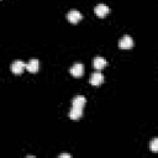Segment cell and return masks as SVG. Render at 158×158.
Here are the masks:
<instances>
[{
    "label": "cell",
    "mask_w": 158,
    "mask_h": 158,
    "mask_svg": "<svg viewBox=\"0 0 158 158\" xmlns=\"http://www.w3.org/2000/svg\"><path fill=\"white\" fill-rule=\"evenodd\" d=\"M72 156L69 154V153H62V154H59V158H70Z\"/></svg>",
    "instance_id": "12"
},
{
    "label": "cell",
    "mask_w": 158,
    "mask_h": 158,
    "mask_svg": "<svg viewBox=\"0 0 158 158\" xmlns=\"http://www.w3.org/2000/svg\"><path fill=\"white\" fill-rule=\"evenodd\" d=\"M25 69H26V63L22 60H15L11 64V72L14 74H21Z\"/></svg>",
    "instance_id": "4"
},
{
    "label": "cell",
    "mask_w": 158,
    "mask_h": 158,
    "mask_svg": "<svg viewBox=\"0 0 158 158\" xmlns=\"http://www.w3.org/2000/svg\"><path fill=\"white\" fill-rule=\"evenodd\" d=\"M149 149H151L152 152H158V137H156V138H153V139L151 141V143H149Z\"/></svg>",
    "instance_id": "11"
},
{
    "label": "cell",
    "mask_w": 158,
    "mask_h": 158,
    "mask_svg": "<svg viewBox=\"0 0 158 158\" xmlns=\"http://www.w3.org/2000/svg\"><path fill=\"white\" fill-rule=\"evenodd\" d=\"M83 115V107H77V106H72V109L69 110V118L72 120H79Z\"/></svg>",
    "instance_id": "7"
},
{
    "label": "cell",
    "mask_w": 158,
    "mask_h": 158,
    "mask_svg": "<svg viewBox=\"0 0 158 158\" xmlns=\"http://www.w3.org/2000/svg\"><path fill=\"white\" fill-rule=\"evenodd\" d=\"M67 19L70 23H77L79 22L81 19H83V15L78 11V10H70L68 14H67Z\"/></svg>",
    "instance_id": "2"
},
{
    "label": "cell",
    "mask_w": 158,
    "mask_h": 158,
    "mask_svg": "<svg viewBox=\"0 0 158 158\" xmlns=\"http://www.w3.org/2000/svg\"><path fill=\"white\" fill-rule=\"evenodd\" d=\"M93 65H94L95 69H98V70L100 72V70L106 65V60H105V58H102V57H95L94 60H93Z\"/></svg>",
    "instance_id": "9"
},
{
    "label": "cell",
    "mask_w": 158,
    "mask_h": 158,
    "mask_svg": "<svg viewBox=\"0 0 158 158\" xmlns=\"http://www.w3.org/2000/svg\"><path fill=\"white\" fill-rule=\"evenodd\" d=\"M83 73H84V65L81 64V63H75L72 68H70V74L73 75V77H81L83 75Z\"/></svg>",
    "instance_id": "6"
},
{
    "label": "cell",
    "mask_w": 158,
    "mask_h": 158,
    "mask_svg": "<svg viewBox=\"0 0 158 158\" xmlns=\"http://www.w3.org/2000/svg\"><path fill=\"white\" fill-rule=\"evenodd\" d=\"M102 81H104V75H102L99 70L91 74V77H90V84H91V85L98 86V85L102 84Z\"/></svg>",
    "instance_id": "5"
},
{
    "label": "cell",
    "mask_w": 158,
    "mask_h": 158,
    "mask_svg": "<svg viewBox=\"0 0 158 158\" xmlns=\"http://www.w3.org/2000/svg\"><path fill=\"white\" fill-rule=\"evenodd\" d=\"M26 69H27L30 73H36V72H38V69H40V62H38V59H36V58L31 59V60L26 64Z\"/></svg>",
    "instance_id": "8"
},
{
    "label": "cell",
    "mask_w": 158,
    "mask_h": 158,
    "mask_svg": "<svg viewBox=\"0 0 158 158\" xmlns=\"http://www.w3.org/2000/svg\"><path fill=\"white\" fill-rule=\"evenodd\" d=\"M94 12H95V15L98 16V17H105L109 12H110V9L105 5V4H99V5H96L95 7H94Z\"/></svg>",
    "instance_id": "1"
},
{
    "label": "cell",
    "mask_w": 158,
    "mask_h": 158,
    "mask_svg": "<svg viewBox=\"0 0 158 158\" xmlns=\"http://www.w3.org/2000/svg\"><path fill=\"white\" fill-rule=\"evenodd\" d=\"M86 102V99L83 95H78L72 100V106H77V107H84Z\"/></svg>",
    "instance_id": "10"
},
{
    "label": "cell",
    "mask_w": 158,
    "mask_h": 158,
    "mask_svg": "<svg viewBox=\"0 0 158 158\" xmlns=\"http://www.w3.org/2000/svg\"><path fill=\"white\" fill-rule=\"evenodd\" d=\"M118 46H120V48H122V49H130V48H132V46H133V40H132V37L128 36V35L123 36V37L120 40Z\"/></svg>",
    "instance_id": "3"
}]
</instances>
